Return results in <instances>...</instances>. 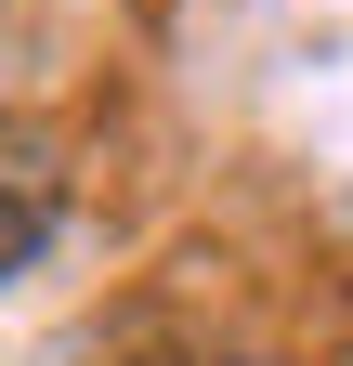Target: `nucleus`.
Returning <instances> with one entry per match:
<instances>
[{
	"label": "nucleus",
	"instance_id": "obj_1",
	"mask_svg": "<svg viewBox=\"0 0 353 366\" xmlns=\"http://www.w3.org/2000/svg\"><path fill=\"white\" fill-rule=\"evenodd\" d=\"M53 209H66V170H53V144L0 105V274H14L39 236H53Z\"/></svg>",
	"mask_w": 353,
	"mask_h": 366
}]
</instances>
